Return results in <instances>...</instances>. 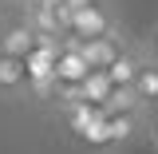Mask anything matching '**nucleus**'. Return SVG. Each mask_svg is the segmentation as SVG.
<instances>
[{"label": "nucleus", "instance_id": "obj_1", "mask_svg": "<svg viewBox=\"0 0 158 154\" xmlns=\"http://www.w3.org/2000/svg\"><path fill=\"white\" fill-rule=\"evenodd\" d=\"M40 44V32L32 28V20L28 12H20V16H4V32H0V52H8V56H32Z\"/></svg>", "mask_w": 158, "mask_h": 154}, {"label": "nucleus", "instance_id": "obj_2", "mask_svg": "<svg viewBox=\"0 0 158 154\" xmlns=\"http://www.w3.org/2000/svg\"><path fill=\"white\" fill-rule=\"evenodd\" d=\"M24 91H32V71H28V59L24 56H8L0 52V95L16 99Z\"/></svg>", "mask_w": 158, "mask_h": 154}, {"label": "nucleus", "instance_id": "obj_3", "mask_svg": "<svg viewBox=\"0 0 158 154\" xmlns=\"http://www.w3.org/2000/svg\"><path fill=\"white\" fill-rule=\"evenodd\" d=\"M75 44H79V52L87 56V63H91L95 71H107L111 59L127 48V44H123V32H115V36H99V40H75Z\"/></svg>", "mask_w": 158, "mask_h": 154}, {"label": "nucleus", "instance_id": "obj_4", "mask_svg": "<svg viewBox=\"0 0 158 154\" xmlns=\"http://www.w3.org/2000/svg\"><path fill=\"white\" fill-rule=\"evenodd\" d=\"M135 95L146 107V115L158 111V59L150 52H146V59H142V67H138V75H135Z\"/></svg>", "mask_w": 158, "mask_h": 154}, {"label": "nucleus", "instance_id": "obj_5", "mask_svg": "<svg viewBox=\"0 0 158 154\" xmlns=\"http://www.w3.org/2000/svg\"><path fill=\"white\" fill-rule=\"evenodd\" d=\"M142 59H146V52H138V48H131V44L111 59L107 75L115 79V87H135V75H138V67H142Z\"/></svg>", "mask_w": 158, "mask_h": 154}, {"label": "nucleus", "instance_id": "obj_6", "mask_svg": "<svg viewBox=\"0 0 158 154\" xmlns=\"http://www.w3.org/2000/svg\"><path fill=\"white\" fill-rule=\"evenodd\" d=\"M142 123H146V111H123V115H107L111 142H115V146H127V142L138 135V127H142Z\"/></svg>", "mask_w": 158, "mask_h": 154}, {"label": "nucleus", "instance_id": "obj_7", "mask_svg": "<svg viewBox=\"0 0 158 154\" xmlns=\"http://www.w3.org/2000/svg\"><path fill=\"white\" fill-rule=\"evenodd\" d=\"M111 91H115V79L107 75V71H91V75L75 87V95H71V99H87V103L103 107V103L111 99Z\"/></svg>", "mask_w": 158, "mask_h": 154}, {"label": "nucleus", "instance_id": "obj_8", "mask_svg": "<svg viewBox=\"0 0 158 154\" xmlns=\"http://www.w3.org/2000/svg\"><path fill=\"white\" fill-rule=\"evenodd\" d=\"M146 135H150V142H154V150H158V111L146 115Z\"/></svg>", "mask_w": 158, "mask_h": 154}, {"label": "nucleus", "instance_id": "obj_9", "mask_svg": "<svg viewBox=\"0 0 158 154\" xmlns=\"http://www.w3.org/2000/svg\"><path fill=\"white\" fill-rule=\"evenodd\" d=\"M150 56L158 59V32H154V40H150Z\"/></svg>", "mask_w": 158, "mask_h": 154}, {"label": "nucleus", "instance_id": "obj_10", "mask_svg": "<svg viewBox=\"0 0 158 154\" xmlns=\"http://www.w3.org/2000/svg\"><path fill=\"white\" fill-rule=\"evenodd\" d=\"M12 4H16V8H28V4H36V0H12Z\"/></svg>", "mask_w": 158, "mask_h": 154}, {"label": "nucleus", "instance_id": "obj_11", "mask_svg": "<svg viewBox=\"0 0 158 154\" xmlns=\"http://www.w3.org/2000/svg\"><path fill=\"white\" fill-rule=\"evenodd\" d=\"M0 32H4V16H0Z\"/></svg>", "mask_w": 158, "mask_h": 154}]
</instances>
